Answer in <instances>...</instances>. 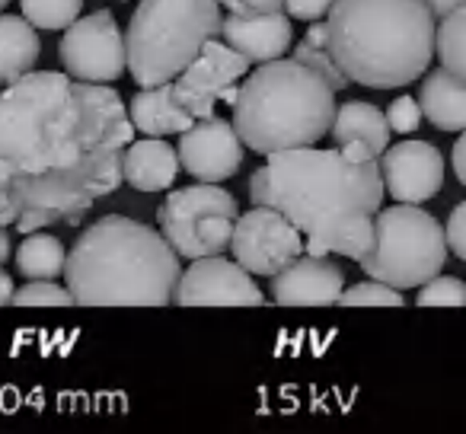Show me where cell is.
I'll list each match as a JSON object with an SVG mask.
<instances>
[{
  "label": "cell",
  "instance_id": "cell-18",
  "mask_svg": "<svg viewBox=\"0 0 466 434\" xmlns=\"http://www.w3.org/2000/svg\"><path fill=\"white\" fill-rule=\"evenodd\" d=\"M128 118L141 135H150V137L182 135V131L195 125V116L176 99L173 84L141 86V90L131 96Z\"/></svg>",
  "mask_w": 466,
  "mask_h": 434
},
{
  "label": "cell",
  "instance_id": "cell-29",
  "mask_svg": "<svg viewBox=\"0 0 466 434\" xmlns=\"http://www.w3.org/2000/svg\"><path fill=\"white\" fill-rule=\"evenodd\" d=\"M421 118H425L421 116V106H419V99H412V96H396L393 103L387 106V125L396 135H415Z\"/></svg>",
  "mask_w": 466,
  "mask_h": 434
},
{
  "label": "cell",
  "instance_id": "cell-25",
  "mask_svg": "<svg viewBox=\"0 0 466 434\" xmlns=\"http://www.w3.org/2000/svg\"><path fill=\"white\" fill-rule=\"evenodd\" d=\"M23 16L35 29H67L84 10V0H20Z\"/></svg>",
  "mask_w": 466,
  "mask_h": 434
},
{
  "label": "cell",
  "instance_id": "cell-35",
  "mask_svg": "<svg viewBox=\"0 0 466 434\" xmlns=\"http://www.w3.org/2000/svg\"><path fill=\"white\" fill-rule=\"evenodd\" d=\"M14 281H10V275L4 272V268H0V307H7L10 300H14Z\"/></svg>",
  "mask_w": 466,
  "mask_h": 434
},
{
  "label": "cell",
  "instance_id": "cell-36",
  "mask_svg": "<svg viewBox=\"0 0 466 434\" xmlns=\"http://www.w3.org/2000/svg\"><path fill=\"white\" fill-rule=\"evenodd\" d=\"M10 259V234L7 227H0V266Z\"/></svg>",
  "mask_w": 466,
  "mask_h": 434
},
{
  "label": "cell",
  "instance_id": "cell-33",
  "mask_svg": "<svg viewBox=\"0 0 466 434\" xmlns=\"http://www.w3.org/2000/svg\"><path fill=\"white\" fill-rule=\"evenodd\" d=\"M451 167H453V173H457V179L466 186V131H463V135H460V141L453 144Z\"/></svg>",
  "mask_w": 466,
  "mask_h": 434
},
{
  "label": "cell",
  "instance_id": "cell-19",
  "mask_svg": "<svg viewBox=\"0 0 466 434\" xmlns=\"http://www.w3.org/2000/svg\"><path fill=\"white\" fill-rule=\"evenodd\" d=\"M421 116L441 131H466V80L438 67L425 77L419 90Z\"/></svg>",
  "mask_w": 466,
  "mask_h": 434
},
{
  "label": "cell",
  "instance_id": "cell-31",
  "mask_svg": "<svg viewBox=\"0 0 466 434\" xmlns=\"http://www.w3.org/2000/svg\"><path fill=\"white\" fill-rule=\"evenodd\" d=\"M332 4H336V0H285V14L294 16V20L317 23L329 16Z\"/></svg>",
  "mask_w": 466,
  "mask_h": 434
},
{
  "label": "cell",
  "instance_id": "cell-26",
  "mask_svg": "<svg viewBox=\"0 0 466 434\" xmlns=\"http://www.w3.org/2000/svg\"><path fill=\"white\" fill-rule=\"evenodd\" d=\"M10 304L16 307H71L74 304V294L67 288L55 285L52 278H33L14 291V300Z\"/></svg>",
  "mask_w": 466,
  "mask_h": 434
},
{
  "label": "cell",
  "instance_id": "cell-22",
  "mask_svg": "<svg viewBox=\"0 0 466 434\" xmlns=\"http://www.w3.org/2000/svg\"><path fill=\"white\" fill-rule=\"evenodd\" d=\"M67 266V253H65V243L58 237H48V234H23V243L16 249V268L26 281L33 278H58L65 275Z\"/></svg>",
  "mask_w": 466,
  "mask_h": 434
},
{
  "label": "cell",
  "instance_id": "cell-13",
  "mask_svg": "<svg viewBox=\"0 0 466 434\" xmlns=\"http://www.w3.org/2000/svg\"><path fill=\"white\" fill-rule=\"evenodd\" d=\"M179 163L198 182H224L243 167V141L233 122L218 116L195 118L179 135Z\"/></svg>",
  "mask_w": 466,
  "mask_h": 434
},
{
  "label": "cell",
  "instance_id": "cell-17",
  "mask_svg": "<svg viewBox=\"0 0 466 434\" xmlns=\"http://www.w3.org/2000/svg\"><path fill=\"white\" fill-rule=\"evenodd\" d=\"M179 150L169 147L163 137L131 141L122 154V176L137 192H163L179 176Z\"/></svg>",
  "mask_w": 466,
  "mask_h": 434
},
{
  "label": "cell",
  "instance_id": "cell-6",
  "mask_svg": "<svg viewBox=\"0 0 466 434\" xmlns=\"http://www.w3.org/2000/svg\"><path fill=\"white\" fill-rule=\"evenodd\" d=\"M218 0H141L125 33L128 71L137 86L173 84L220 35Z\"/></svg>",
  "mask_w": 466,
  "mask_h": 434
},
{
  "label": "cell",
  "instance_id": "cell-32",
  "mask_svg": "<svg viewBox=\"0 0 466 434\" xmlns=\"http://www.w3.org/2000/svg\"><path fill=\"white\" fill-rule=\"evenodd\" d=\"M218 4L237 16H262L285 10V0H218Z\"/></svg>",
  "mask_w": 466,
  "mask_h": 434
},
{
  "label": "cell",
  "instance_id": "cell-21",
  "mask_svg": "<svg viewBox=\"0 0 466 434\" xmlns=\"http://www.w3.org/2000/svg\"><path fill=\"white\" fill-rule=\"evenodd\" d=\"M332 137H336L339 147H342V144H361V147H368L374 156H380L390 141L387 112H380L370 103H361V99L342 103L336 109Z\"/></svg>",
  "mask_w": 466,
  "mask_h": 434
},
{
  "label": "cell",
  "instance_id": "cell-5",
  "mask_svg": "<svg viewBox=\"0 0 466 434\" xmlns=\"http://www.w3.org/2000/svg\"><path fill=\"white\" fill-rule=\"evenodd\" d=\"M336 122V90L300 61H266L237 90L233 128L256 154L313 147Z\"/></svg>",
  "mask_w": 466,
  "mask_h": 434
},
{
  "label": "cell",
  "instance_id": "cell-8",
  "mask_svg": "<svg viewBox=\"0 0 466 434\" xmlns=\"http://www.w3.org/2000/svg\"><path fill=\"white\" fill-rule=\"evenodd\" d=\"M237 217H240L237 198L218 182H198L169 192L157 214L160 234L182 259H205L230 249Z\"/></svg>",
  "mask_w": 466,
  "mask_h": 434
},
{
  "label": "cell",
  "instance_id": "cell-10",
  "mask_svg": "<svg viewBox=\"0 0 466 434\" xmlns=\"http://www.w3.org/2000/svg\"><path fill=\"white\" fill-rule=\"evenodd\" d=\"M233 259L240 262L249 275H279L304 253V234L288 221L279 207L253 205V211L237 217L230 237Z\"/></svg>",
  "mask_w": 466,
  "mask_h": 434
},
{
  "label": "cell",
  "instance_id": "cell-16",
  "mask_svg": "<svg viewBox=\"0 0 466 434\" xmlns=\"http://www.w3.org/2000/svg\"><path fill=\"white\" fill-rule=\"evenodd\" d=\"M220 39L240 52L249 65H266V61L285 58V52L291 48L294 29L291 16H285V10L279 14H262V16H237L230 14L220 23Z\"/></svg>",
  "mask_w": 466,
  "mask_h": 434
},
{
  "label": "cell",
  "instance_id": "cell-34",
  "mask_svg": "<svg viewBox=\"0 0 466 434\" xmlns=\"http://www.w3.org/2000/svg\"><path fill=\"white\" fill-rule=\"evenodd\" d=\"M460 4H463V0H425V7L431 10L434 20H444V16L453 14V10H457Z\"/></svg>",
  "mask_w": 466,
  "mask_h": 434
},
{
  "label": "cell",
  "instance_id": "cell-12",
  "mask_svg": "<svg viewBox=\"0 0 466 434\" xmlns=\"http://www.w3.org/2000/svg\"><path fill=\"white\" fill-rule=\"evenodd\" d=\"M173 304L179 307H262L266 294L253 281V275L237 259L205 256L192 259V266L176 281Z\"/></svg>",
  "mask_w": 466,
  "mask_h": 434
},
{
  "label": "cell",
  "instance_id": "cell-3",
  "mask_svg": "<svg viewBox=\"0 0 466 434\" xmlns=\"http://www.w3.org/2000/svg\"><path fill=\"white\" fill-rule=\"evenodd\" d=\"M179 253L163 234L106 214L67 253L65 278L80 307H167L179 281Z\"/></svg>",
  "mask_w": 466,
  "mask_h": 434
},
{
  "label": "cell",
  "instance_id": "cell-4",
  "mask_svg": "<svg viewBox=\"0 0 466 434\" xmlns=\"http://www.w3.org/2000/svg\"><path fill=\"white\" fill-rule=\"evenodd\" d=\"M329 55L351 84L409 86L428 71L438 26L425 0H336L326 16Z\"/></svg>",
  "mask_w": 466,
  "mask_h": 434
},
{
  "label": "cell",
  "instance_id": "cell-27",
  "mask_svg": "<svg viewBox=\"0 0 466 434\" xmlns=\"http://www.w3.org/2000/svg\"><path fill=\"white\" fill-rule=\"evenodd\" d=\"M419 307H466V285L453 275H434L419 288Z\"/></svg>",
  "mask_w": 466,
  "mask_h": 434
},
{
  "label": "cell",
  "instance_id": "cell-11",
  "mask_svg": "<svg viewBox=\"0 0 466 434\" xmlns=\"http://www.w3.org/2000/svg\"><path fill=\"white\" fill-rule=\"evenodd\" d=\"M249 74V61L233 52L224 39H211L198 52V58L173 80L176 99L192 112L195 118L214 116L220 103L233 106L240 80Z\"/></svg>",
  "mask_w": 466,
  "mask_h": 434
},
{
  "label": "cell",
  "instance_id": "cell-30",
  "mask_svg": "<svg viewBox=\"0 0 466 434\" xmlns=\"http://www.w3.org/2000/svg\"><path fill=\"white\" fill-rule=\"evenodd\" d=\"M444 237H447V249H451L457 259L466 262V201H460V205L451 211Z\"/></svg>",
  "mask_w": 466,
  "mask_h": 434
},
{
  "label": "cell",
  "instance_id": "cell-37",
  "mask_svg": "<svg viewBox=\"0 0 466 434\" xmlns=\"http://www.w3.org/2000/svg\"><path fill=\"white\" fill-rule=\"evenodd\" d=\"M7 4H10V0H0V14H4V7H7Z\"/></svg>",
  "mask_w": 466,
  "mask_h": 434
},
{
  "label": "cell",
  "instance_id": "cell-28",
  "mask_svg": "<svg viewBox=\"0 0 466 434\" xmlns=\"http://www.w3.org/2000/svg\"><path fill=\"white\" fill-rule=\"evenodd\" d=\"M339 307H402V294L396 291L387 281H364V285H355L349 291H342L339 298Z\"/></svg>",
  "mask_w": 466,
  "mask_h": 434
},
{
  "label": "cell",
  "instance_id": "cell-14",
  "mask_svg": "<svg viewBox=\"0 0 466 434\" xmlns=\"http://www.w3.org/2000/svg\"><path fill=\"white\" fill-rule=\"evenodd\" d=\"M380 176L387 195L402 205H421L444 186V160L434 144L400 141L380 154Z\"/></svg>",
  "mask_w": 466,
  "mask_h": 434
},
{
  "label": "cell",
  "instance_id": "cell-9",
  "mask_svg": "<svg viewBox=\"0 0 466 434\" xmlns=\"http://www.w3.org/2000/svg\"><path fill=\"white\" fill-rule=\"evenodd\" d=\"M58 58L65 74L84 84H116L128 71V48L109 10L90 16H77L65 29L58 45Z\"/></svg>",
  "mask_w": 466,
  "mask_h": 434
},
{
  "label": "cell",
  "instance_id": "cell-2",
  "mask_svg": "<svg viewBox=\"0 0 466 434\" xmlns=\"http://www.w3.org/2000/svg\"><path fill=\"white\" fill-rule=\"evenodd\" d=\"M383 192L380 160H349L339 147L279 150L249 179V201L279 207L304 234V253L355 262L370 247Z\"/></svg>",
  "mask_w": 466,
  "mask_h": 434
},
{
  "label": "cell",
  "instance_id": "cell-24",
  "mask_svg": "<svg viewBox=\"0 0 466 434\" xmlns=\"http://www.w3.org/2000/svg\"><path fill=\"white\" fill-rule=\"evenodd\" d=\"M434 48H438L441 67H447L453 77L466 80V0L441 20Z\"/></svg>",
  "mask_w": 466,
  "mask_h": 434
},
{
  "label": "cell",
  "instance_id": "cell-1",
  "mask_svg": "<svg viewBox=\"0 0 466 434\" xmlns=\"http://www.w3.org/2000/svg\"><path fill=\"white\" fill-rule=\"evenodd\" d=\"M128 106L112 86L29 71L0 93V227L80 224L125 182Z\"/></svg>",
  "mask_w": 466,
  "mask_h": 434
},
{
  "label": "cell",
  "instance_id": "cell-23",
  "mask_svg": "<svg viewBox=\"0 0 466 434\" xmlns=\"http://www.w3.org/2000/svg\"><path fill=\"white\" fill-rule=\"evenodd\" d=\"M294 61H300V65H307L310 71H317L336 93L351 84V80L342 74V67L336 65V58L329 55V33H326V20L310 23L304 42L294 48Z\"/></svg>",
  "mask_w": 466,
  "mask_h": 434
},
{
  "label": "cell",
  "instance_id": "cell-15",
  "mask_svg": "<svg viewBox=\"0 0 466 434\" xmlns=\"http://www.w3.org/2000/svg\"><path fill=\"white\" fill-rule=\"evenodd\" d=\"M345 291L342 268L326 256L300 253L291 266L272 275V300L279 307H332Z\"/></svg>",
  "mask_w": 466,
  "mask_h": 434
},
{
  "label": "cell",
  "instance_id": "cell-20",
  "mask_svg": "<svg viewBox=\"0 0 466 434\" xmlns=\"http://www.w3.org/2000/svg\"><path fill=\"white\" fill-rule=\"evenodd\" d=\"M42 42L26 16L0 14V86L16 84L35 67Z\"/></svg>",
  "mask_w": 466,
  "mask_h": 434
},
{
  "label": "cell",
  "instance_id": "cell-7",
  "mask_svg": "<svg viewBox=\"0 0 466 434\" xmlns=\"http://www.w3.org/2000/svg\"><path fill=\"white\" fill-rule=\"evenodd\" d=\"M368 278L387 281L396 291L421 288L447 262V237L438 217L419 205H393L374 214V237L361 256Z\"/></svg>",
  "mask_w": 466,
  "mask_h": 434
}]
</instances>
